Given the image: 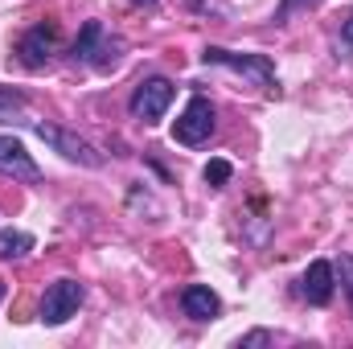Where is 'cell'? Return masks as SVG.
Instances as JSON below:
<instances>
[{
    "label": "cell",
    "mask_w": 353,
    "mask_h": 349,
    "mask_svg": "<svg viewBox=\"0 0 353 349\" xmlns=\"http://www.w3.org/2000/svg\"><path fill=\"white\" fill-rule=\"evenodd\" d=\"M83 300H87V288L79 279H54L46 288V296H41V308H37L41 325H66L83 308Z\"/></svg>",
    "instance_id": "4"
},
{
    "label": "cell",
    "mask_w": 353,
    "mask_h": 349,
    "mask_svg": "<svg viewBox=\"0 0 353 349\" xmlns=\"http://www.w3.org/2000/svg\"><path fill=\"white\" fill-rule=\"evenodd\" d=\"M0 177H12L21 185H41V169L29 157V148L17 136H0Z\"/></svg>",
    "instance_id": "7"
},
{
    "label": "cell",
    "mask_w": 353,
    "mask_h": 349,
    "mask_svg": "<svg viewBox=\"0 0 353 349\" xmlns=\"http://www.w3.org/2000/svg\"><path fill=\"white\" fill-rule=\"evenodd\" d=\"M341 41H345V46H350V50H353V17H350V21H345V29H341Z\"/></svg>",
    "instance_id": "17"
},
{
    "label": "cell",
    "mask_w": 353,
    "mask_h": 349,
    "mask_svg": "<svg viewBox=\"0 0 353 349\" xmlns=\"http://www.w3.org/2000/svg\"><path fill=\"white\" fill-rule=\"evenodd\" d=\"M214 128H218V111H214V103H210L205 94H193V99L185 103V111L176 115L173 140L176 144H185V148H197V144H205V140L214 136Z\"/></svg>",
    "instance_id": "3"
},
{
    "label": "cell",
    "mask_w": 353,
    "mask_h": 349,
    "mask_svg": "<svg viewBox=\"0 0 353 349\" xmlns=\"http://www.w3.org/2000/svg\"><path fill=\"white\" fill-rule=\"evenodd\" d=\"M25 128L33 132V136H41L54 152H62L66 161H74V165H83V169H99L103 165V152L83 140L79 132H66V128H58V123H46V119H25Z\"/></svg>",
    "instance_id": "2"
},
{
    "label": "cell",
    "mask_w": 353,
    "mask_h": 349,
    "mask_svg": "<svg viewBox=\"0 0 353 349\" xmlns=\"http://www.w3.org/2000/svg\"><path fill=\"white\" fill-rule=\"evenodd\" d=\"M201 62L205 66H222V70H234V74H243V79H251L259 90H275V66H271V58L267 54H234V50H226V46H205L201 50Z\"/></svg>",
    "instance_id": "1"
},
{
    "label": "cell",
    "mask_w": 353,
    "mask_h": 349,
    "mask_svg": "<svg viewBox=\"0 0 353 349\" xmlns=\"http://www.w3.org/2000/svg\"><path fill=\"white\" fill-rule=\"evenodd\" d=\"M37 247V239L29 230H0V259L4 263H21L29 259V251Z\"/></svg>",
    "instance_id": "11"
},
{
    "label": "cell",
    "mask_w": 353,
    "mask_h": 349,
    "mask_svg": "<svg viewBox=\"0 0 353 349\" xmlns=\"http://www.w3.org/2000/svg\"><path fill=\"white\" fill-rule=\"evenodd\" d=\"M107 50H119V41H107L103 21H87V25L79 29L74 46H70V58H74V62H87V66H99V54H107Z\"/></svg>",
    "instance_id": "9"
},
{
    "label": "cell",
    "mask_w": 353,
    "mask_h": 349,
    "mask_svg": "<svg viewBox=\"0 0 353 349\" xmlns=\"http://www.w3.org/2000/svg\"><path fill=\"white\" fill-rule=\"evenodd\" d=\"M333 288H337V267H333L329 259L308 263V271H304V279H300V296H304L308 304L325 308V304L333 300Z\"/></svg>",
    "instance_id": "8"
},
{
    "label": "cell",
    "mask_w": 353,
    "mask_h": 349,
    "mask_svg": "<svg viewBox=\"0 0 353 349\" xmlns=\"http://www.w3.org/2000/svg\"><path fill=\"white\" fill-rule=\"evenodd\" d=\"M181 308H185V317H193V321H214V317L222 312V300H218V292H210L205 283H189V288L181 292Z\"/></svg>",
    "instance_id": "10"
},
{
    "label": "cell",
    "mask_w": 353,
    "mask_h": 349,
    "mask_svg": "<svg viewBox=\"0 0 353 349\" xmlns=\"http://www.w3.org/2000/svg\"><path fill=\"white\" fill-rule=\"evenodd\" d=\"M267 341H271V333H267V329H255V333H247L239 346H267Z\"/></svg>",
    "instance_id": "16"
},
{
    "label": "cell",
    "mask_w": 353,
    "mask_h": 349,
    "mask_svg": "<svg viewBox=\"0 0 353 349\" xmlns=\"http://www.w3.org/2000/svg\"><path fill=\"white\" fill-rule=\"evenodd\" d=\"M62 37H58V25H29L21 37H17V58L25 70H46L58 54Z\"/></svg>",
    "instance_id": "5"
},
{
    "label": "cell",
    "mask_w": 353,
    "mask_h": 349,
    "mask_svg": "<svg viewBox=\"0 0 353 349\" xmlns=\"http://www.w3.org/2000/svg\"><path fill=\"white\" fill-rule=\"evenodd\" d=\"M25 107H29L25 90L0 87V123H25V119H29V115H25Z\"/></svg>",
    "instance_id": "12"
},
{
    "label": "cell",
    "mask_w": 353,
    "mask_h": 349,
    "mask_svg": "<svg viewBox=\"0 0 353 349\" xmlns=\"http://www.w3.org/2000/svg\"><path fill=\"white\" fill-rule=\"evenodd\" d=\"M169 103H173V83H169L165 74H152V79H144L140 87L132 90L128 111H132L136 119H144V123H157V119L169 111Z\"/></svg>",
    "instance_id": "6"
},
{
    "label": "cell",
    "mask_w": 353,
    "mask_h": 349,
    "mask_svg": "<svg viewBox=\"0 0 353 349\" xmlns=\"http://www.w3.org/2000/svg\"><path fill=\"white\" fill-rule=\"evenodd\" d=\"M337 271H341V288H345V296H350V308H353V255H341Z\"/></svg>",
    "instance_id": "15"
},
{
    "label": "cell",
    "mask_w": 353,
    "mask_h": 349,
    "mask_svg": "<svg viewBox=\"0 0 353 349\" xmlns=\"http://www.w3.org/2000/svg\"><path fill=\"white\" fill-rule=\"evenodd\" d=\"M0 300H4V283H0Z\"/></svg>",
    "instance_id": "19"
},
{
    "label": "cell",
    "mask_w": 353,
    "mask_h": 349,
    "mask_svg": "<svg viewBox=\"0 0 353 349\" xmlns=\"http://www.w3.org/2000/svg\"><path fill=\"white\" fill-rule=\"evenodd\" d=\"M201 177H205V185H210V189H226V185H230V177H234V165H230V161H222V157H214V161L201 169Z\"/></svg>",
    "instance_id": "13"
},
{
    "label": "cell",
    "mask_w": 353,
    "mask_h": 349,
    "mask_svg": "<svg viewBox=\"0 0 353 349\" xmlns=\"http://www.w3.org/2000/svg\"><path fill=\"white\" fill-rule=\"evenodd\" d=\"M132 4H136V8H144V4H148V8H152V4H157V0H132Z\"/></svg>",
    "instance_id": "18"
},
{
    "label": "cell",
    "mask_w": 353,
    "mask_h": 349,
    "mask_svg": "<svg viewBox=\"0 0 353 349\" xmlns=\"http://www.w3.org/2000/svg\"><path fill=\"white\" fill-rule=\"evenodd\" d=\"M321 0H279V8H275V25H288L292 17H300V12H308V8H316Z\"/></svg>",
    "instance_id": "14"
}]
</instances>
